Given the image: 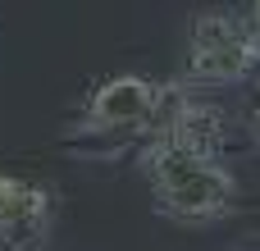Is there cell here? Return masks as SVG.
Listing matches in <instances>:
<instances>
[{"instance_id":"4","label":"cell","mask_w":260,"mask_h":251,"mask_svg":"<svg viewBox=\"0 0 260 251\" xmlns=\"http://www.w3.org/2000/svg\"><path fill=\"white\" fill-rule=\"evenodd\" d=\"M160 105V87L137 78V73H114L91 91L87 119L105 123V128H133V123H151Z\"/></svg>"},{"instance_id":"1","label":"cell","mask_w":260,"mask_h":251,"mask_svg":"<svg viewBox=\"0 0 260 251\" xmlns=\"http://www.w3.org/2000/svg\"><path fill=\"white\" fill-rule=\"evenodd\" d=\"M146 178H151L155 206L174 219H215L238 197L233 178L219 169L215 155H201L160 137L146 146Z\"/></svg>"},{"instance_id":"3","label":"cell","mask_w":260,"mask_h":251,"mask_svg":"<svg viewBox=\"0 0 260 251\" xmlns=\"http://www.w3.org/2000/svg\"><path fill=\"white\" fill-rule=\"evenodd\" d=\"M55 201L41 183L0 174V251H46Z\"/></svg>"},{"instance_id":"2","label":"cell","mask_w":260,"mask_h":251,"mask_svg":"<svg viewBox=\"0 0 260 251\" xmlns=\"http://www.w3.org/2000/svg\"><path fill=\"white\" fill-rule=\"evenodd\" d=\"M260 32L242 14H201L192 18V46H187V78L197 82H224L256 64Z\"/></svg>"}]
</instances>
